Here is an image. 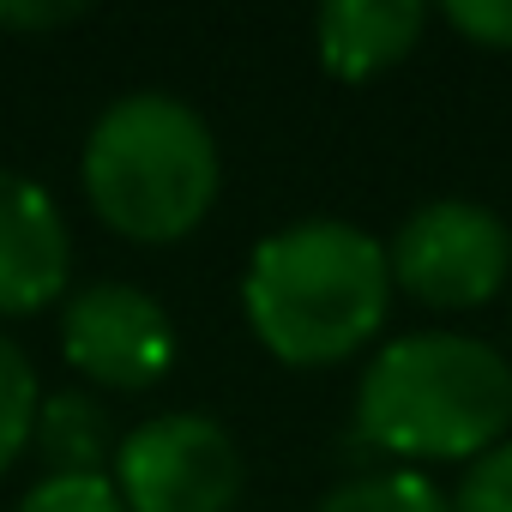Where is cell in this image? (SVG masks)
I'll use <instances>...</instances> for the list:
<instances>
[{"instance_id": "obj_13", "label": "cell", "mask_w": 512, "mask_h": 512, "mask_svg": "<svg viewBox=\"0 0 512 512\" xmlns=\"http://www.w3.org/2000/svg\"><path fill=\"white\" fill-rule=\"evenodd\" d=\"M452 512H512V440L470 458V470L452 494Z\"/></svg>"}, {"instance_id": "obj_15", "label": "cell", "mask_w": 512, "mask_h": 512, "mask_svg": "<svg viewBox=\"0 0 512 512\" xmlns=\"http://www.w3.org/2000/svg\"><path fill=\"white\" fill-rule=\"evenodd\" d=\"M73 19H85V7H0V25H13V31H55Z\"/></svg>"}, {"instance_id": "obj_7", "label": "cell", "mask_w": 512, "mask_h": 512, "mask_svg": "<svg viewBox=\"0 0 512 512\" xmlns=\"http://www.w3.org/2000/svg\"><path fill=\"white\" fill-rule=\"evenodd\" d=\"M67 272H73V241L61 205L37 181L0 169V320H25L49 308L67 290Z\"/></svg>"}, {"instance_id": "obj_8", "label": "cell", "mask_w": 512, "mask_h": 512, "mask_svg": "<svg viewBox=\"0 0 512 512\" xmlns=\"http://www.w3.org/2000/svg\"><path fill=\"white\" fill-rule=\"evenodd\" d=\"M428 25V7L416 0H326L314 31H320V67L332 79H374L398 67Z\"/></svg>"}, {"instance_id": "obj_2", "label": "cell", "mask_w": 512, "mask_h": 512, "mask_svg": "<svg viewBox=\"0 0 512 512\" xmlns=\"http://www.w3.org/2000/svg\"><path fill=\"white\" fill-rule=\"evenodd\" d=\"M512 422V362L464 332L386 344L356 386V434L398 458H482Z\"/></svg>"}, {"instance_id": "obj_5", "label": "cell", "mask_w": 512, "mask_h": 512, "mask_svg": "<svg viewBox=\"0 0 512 512\" xmlns=\"http://www.w3.org/2000/svg\"><path fill=\"white\" fill-rule=\"evenodd\" d=\"M392 290L428 308H482L512 278V229L470 199H434L410 211L386 247Z\"/></svg>"}, {"instance_id": "obj_10", "label": "cell", "mask_w": 512, "mask_h": 512, "mask_svg": "<svg viewBox=\"0 0 512 512\" xmlns=\"http://www.w3.org/2000/svg\"><path fill=\"white\" fill-rule=\"evenodd\" d=\"M314 512H452V500L422 470H374L332 488Z\"/></svg>"}, {"instance_id": "obj_1", "label": "cell", "mask_w": 512, "mask_h": 512, "mask_svg": "<svg viewBox=\"0 0 512 512\" xmlns=\"http://www.w3.org/2000/svg\"><path fill=\"white\" fill-rule=\"evenodd\" d=\"M247 326L290 368H332L356 356L392 308L386 247L338 217H308L266 235L241 284Z\"/></svg>"}, {"instance_id": "obj_14", "label": "cell", "mask_w": 512, "mask_h": 512, "mask_svg": "<svg viewBox=\"0 0 512 512\" xmlns=\"http://www.w3.org/2000/svg\"><path fill=\"white\" fill-rule=\"evenodd\" d=\"M446 19L482 49H512V0H452Z\"/></svg>"}, {"instance_id": "obj_9", "label": "cell", "mask_w": 512, "mask_h": 512, "mask_svg": "<svg viewBox=\"0 0 512 512\" xmlns=\"http://www.w3.org/2000/svg\"><path fill=\"white\" fill-rule=\"evenodd\" d=\"M31 446L43 452L49 476H103L109 458V416L85 392H49L31 428Z\"/></svg>"}, {"instance_id": "obj_6", "label": "cell", "mask_w": 512, "mask_h": 512, "mask_svg": "<svg viewBox=\"0 0 512 512\" xmlns=\"http://www.w3.org/2000/svg\"><path fill=\"white\" fill-rule=\"evenodd\" d=\"M61 350L85 380L109 392H145L175 368V326L133 284H85L61 314Z\"/></svg>"}, {"instance_id": "obj_11", "label": "cell", "mask_w": 512, "mask_h": 512, "mask_svg": "<svg viewBox=\"0 0 512 512\" xmlns=\"http://www.w3.org/2000/svg\"><path fill=\"white\" fill-rule=\"evenodd\" d=\"M37 410H43V392H37L31 356H25L13 338H0V470H7V464L31 446Z\"/></svg>"}, {"instance_id": "obj_4", "label": "cell", "mask_w": 512, "mask_h": 512, "mask_svg": "<svg viewBox=\"0 0 512 512\" xmlns=\"http://www.w3.org/2000/svg\"><path fill=\"white\" fill-rule=\"evenodd\" d=\"M241 482L247 464L235 434L193 410L151 416L115 446V488L127 512H229Z\"/></svg>"}, {"instance_id": "obj_3", "label": "cell", "mask_w": 512, "mask_h": 512, "mask_svg": "<svg viewBox=\"0 0 512 512\" xmlns=\"http://www.w3.org/2000/svg\"><path fill=\"white\" fill-rule=\"evenodd\" d=\"M223 163L211 127L169 91L115 97L85 139L91 211L127 241H181L217 199Z\"/></svg>"}, {"instance_id": "obj_12", "label": "cell", "mask_w": 512, "mask_h": 512, "mask_svg": "<svg viewBox=\"0 0 512 512\" xmlns=\"http://www.w3.org/2000/svg\"><path fill=\"white\" fill-rule=\"evenodd\" d=\"M19 512H127V506L109 476H43L19 500Z\"/></svg>"}]
</instances>
